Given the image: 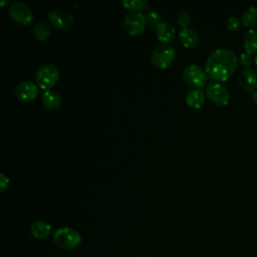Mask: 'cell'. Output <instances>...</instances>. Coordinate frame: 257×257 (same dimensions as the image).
<instances>
[{
  "mask_svg": "<svg viewBox=\"0 0 257 257\" xmlns=\"http://www.w3.org/2000/svg\"><path fill=\"white\" fill-rule=\"evenodd\" d=\"M237 64L238 58L232 50L218 48L208 56L205 63V71L214 80L226 81L235 72Z\"/></svg>",
  "mask_w": 257,
  "mask_h": 257,
  "instance_id": "obj_1",
  "label": "cell"
},
{
  "mask_svg": "<svg viewBox=\"0 0 257 257\" xmlns=\"http://www.w3.org/2000/svg\"><path fill=\"white\" fill-rule=\"evenodd\" d=\"M54 244L63 250L76 248L81 242V235L75 229L69 227L58 228L53 235Z\"/></svg>",
  "mask_w": 257,
  "mask_h": 257,
  "instance_id": "obj_2",
  "label": "cell"
},
{
  "mask_svg": "<svg viewBox=\"0 0 257 257\" xmlns=\"http://www.w3.org/2000/svg\"><path fill=\"white\" fill-rule=\"evenodd\" d=\"M59 78L58 68L51 63L41 65L35 73V80L37 85L44 90H47L55 85Z\"/></svg>",
  "mask_w": 257,
  "mask_h": 257,
  "instance_id": "obj_3",
  "label": "cell"
},
{
  "mask_svg": "<svg viewBox=\"0 0 257 257\" xmlns=\"http://www.w3.org/2000/svg\"><path fill=\"white\" fill-rule=\"evenodd\" d=\"M176 51L168 43H162L156 46L151 53V61L158 68H167L175 59Z\"/></svg>",
  "mask_w": 257,
  "mask_h": 257,
  "instance_id": "obj_4",
  "label": "cell"
},
{
  "mask_svg": "<svg viewBox=\"0 0 257 257\" xmlns=\"http://www.w3.org/2000/svg\"><path fill=\"white\" fill-rule=\"evenodd\" d=\"M8 14L12 20L21 26H28L33 21L32 10L21 1L14 2L9 7Z\"/></svg>",
  "mask_w": 257,
  "mask_h": 257,
  "instance_id": "obj_5",
  "label": "cell"
},
{
  "mask_svg": "<svg viewBox=\"0 0 257 257\" xmlns=\"http://www.w3.org/2000/svg\"><path fill=\"white\" fill-rule=\"evenodd\" d=\"M183 79L188 84L195 87H203L208 80L207 72L197 64H189L183 71Z\"/></svg>",
  "mask_w": 257,
  "mask_h": 257,
  "instance_id": "obj_6",
  "label": "cell"
},
{
  "mask_svg": "<svg viewBox=\"0 0 257 257\" xmlns=\"http://www.w3.org/2000/svg\"><path fill=\"white\" fill-rule=\"evenodd\" d=\"M206 96L217 105H227L230 100V92L225 85L218 81L210 82L206 86Z\"/></svg>",
  "mask_w": 257,
  "mask_h": 257,
  "instance_id": "obj_7",
  "label": "cell"
},
{
  "mask_svg": "<svg viewBox=\"0 0 257 257\" xmlns=\"http://www.w3.org/2000/svg\"><path fill=\"white\" fill-rule=\"evenodd\" d=\"M146 24V16L142 12H131L126 14L123 19L124 31L131 36L141 34Z\"/></svg>",
  "mask_w": 257,
  "mask_h": 257,
  "instance_id": "obj_8",
  "label": "cell"
},
{
  "mask_svg": "<svg viewBox=\"0 0 257 257\" xmlns=\"http://www.w3.org/2000/svg\"><path fill=\"white\" fill-rule=\"evenodd\" d=\"M48 19L50 24L58 30L67 31L73 26L72 15L63 9H55L48 13Z\"/></svg>",
  "mask_w": 257,
  "mask_h": 257,
  "instance_id": "obj_9",
  "label": "cell"
},
{
  "mask_svg": "<svg viewBox=\"0 0 257 257\" xmlns=\"http://www.w3.org/2000/svg\"><path fill=\"white\" fill-rule=\"evenodd\" d=\"M39 92V86L37 83L30 80H24L20 82L15 88V95L24 101H30L37 97Z\"/></svg>",
  "mask_w": 257,
  "mask_h": 257,
  "instance_id": "obj_10",
  "label": "cell"
},
{
  "mask_svg": "<svg viewBox=\"0 0 257 257\" xmlns=\"http://www.w3.org/2000/svg\"><path fill=\"white\" fill-rule=\"evenodd\" d=\"M240 87L248 92H254L257 89V72L252 68H244L238 75Z\"/></svg>",
  "mask_w": 257,
  "mask_h": 257,
  "instance_id": "obj_11",
  "label": "cell"
},
{
  "mask_svg": "<svg viewBox=\"0 0 257 257\" xmlns=\"http://www.w3.org/2000/svg\"><path fill=\"white\" fill-rule=\"evenodd\" d=\"M179 39L182 42V44L187 47V48H191V47H195L199 44L200 42V36L199 34L192 28L186 27V28H182L179 33H178Z\"/></svg>",
  "mask_w": 257,
  "mask_h": 257,
  "instance_id": "obj_12",
  "label": "cell"
},
{
  "mask_svg": "<svg viewBox=\"0 0 257 257\" xmlns=\"http://www.w3.org/2000/svg\"><path fill=\"white\" fill-rule=\"evenodd\" d=\"M30 233L36 239H45L51 233V225L44 220H35L30 225Z\"/></svg>",
  "mask_w": 257,
  "mask_h": 257,
  "instance_id": "obj_13",
  "label": "cell"
},
{
  "mask_svg": "<svg viewBox=\"0 0 257 257\" xmlns=\"http://www.w3.org/2000/svg\"><path fill=\"white\" fill-rule=\"evenodd\" d=\"M155 30H156L157 37L163 42H170L171 40L174 39V37L176 35L175 27L166 21H162L155 28Z\"/></svg>",
  "mask_w": 257,
  "mask_h": 257,
  "instance_id": "obj_14",
  "label": "cell"
},
{
  "mask_svg": "<svg viewBox=\"0 0 257 257\" xmlns=\"http://www.w3.org/2000/svg\"><path fill=\"white\" fill-rule=\"evenodd\" d=\"M186 103L193 108H200L205 100V93L201 88H191L186 94Z\"/></svg>",
  "mask_w": 257,
  "mask_h": 257,
  "instance_id": "obj_15",
  "label": "cell"
},
{
  "mask_svg": "<svg viewBox=\"0 0 257 257\" xmlns=\"http://www.w3.org/2000/svg\"><path fill=\"white\" fill-rule=\"evenodd\" d=\"M245 52L253 55L257 54V29L251 28L245 32L243 37Z\"/></svg>",
  "mask_w": 257,
  "mask_h": 257,
  "instance_id": "obj_16",
  "label": "cell"
},
{
  "mask_svg": "<svg viewBox=\"0 0 257 257\" xmlns=\"http://www.w3.org/2000/svg\"><path fill=\"white\" fill-rule=\"evenodd\" d=\"M43 105L48 109H55L59 107L61 103V96L60 94L53 90V89H47L43 92L41 97Z\"/></svg>",
  "mask_w": 257,
  "mask_h": 257,
  "instance_id": "obj_17",
  "label": "cell"
},
{
  "mask_svg": "<svg viewBox=\"0 0 257 257\" xmlns=\"http://www.w3.org/2000/svg\"><path fill=\"white\" fill-rule=\"evenodd\" d=\"M241 23L250 29L257 26V8L253 6L247 8L241 15Z\"/></svg>",
  "mask_w": 257,
  "mask_h": 257,
  "instance_id": "obj_18",
  "label": "cell"
},
{
  "mask_svg": "<svg viewBox=\"0 0 257 257\" xmlns=\"http://www.w3.org/2000/svg\"><path fill=\"white\" fill-rule=\"evenodd\" d=\"M121 5L132 12H142L150 8V3L143 0H121Z\"/></svg>",
  "mask_w": 257,
  "mask_h": 257,
  "instance_id": "obj_19",
  "label": "cell"
},
{
  "mask_svg": "<svg viewBox=\"0 0 257 257\" xmlns=\"http://www.w3.org/2000/svg\"><path fill=\"white\" fill-rule=\"evenodd\" d=\"M33 35L38 41H44L50 35V27L46 22H39L33 27Z\"/></svg>",
  "mask_w": 257,
  "mask_h": 257,
  "instance_id": "obj_20",
  "label": "cell"
},
{
  "mask_svg": "<svg viewBox=\"0 0 257 257\" xmlns=\"http://www.w3.org/2000/svg\"><path fill=\"white\" fill-rule=\"evenodd\" d=\"M146 22L150 27L156 28L162 22V15L160 12L153 10L146 15Z\"/></svg>",
  "mask_w": 257,
  "mask_h": 257,
  "instance_id": "obj_21",
  "label": "cell"
},
{
  "mask_svg": "<svg viewBox=\"0 0 257 257\" xmlns=\"http://www.w3.org/2000/svg\"><path fill=\"white\" fill-rule=\"evenodd\" d=\"M176 21H177V23H178L180 26H182L183 28H186V27H188V25H189L190 22H191V15H190L187 11L182 10V11H180V12L177 14V16H176Z\"/></svg>",
  "mask_w": 257,
  "mask_h": 257,
  "instance_id": "obj_22",
  "label": "cell"
},
{
  "mask_svg": "<svg viewBox=\"0 0 257 257\" xmlns=\"http://www.w3.org/2000/svg\"><path fill=\"white\" fill-rule=\"evenodd\" d=\"M241 26V22L238 18L234 17V16H230L228 19H227V22H226V27H227V30L231 31V32H235L237 30H239Z\"/></svg>",
  "mask_w": 257,
  "mask_h": 257,
  "instance_id": "obj_23",
  "label": "cell"
},
{
  "mask_svg": "<svg viewBox=\"0 0 257 257\" xmlns=\"http://www.w3.org/2000/svg\"><path fill=\"white\" fill-rule=\"evenodd\" d=\"M238 61L240 62L241 65L245 66L246 68H249V66L252 65V63L254 62V59H253V56L247 52H242L240 55H239V58H238Z\"/></svg>",
  "mask_w": 257,
  "mask_h": 257,
  "instance_id": "obj_24",
  "label": "cell"
},
{
  "mask_svg": "<svg viewBox=\"0 0 257 257\" xmlns=\"http://www.w3.org/2000/svg\"><path fill=\"white\" fill-rule=\"evenodd\" d=\"M8 185H9V179L3 173H1L0 174V190L2 193L8 188Z\"/></svg>",
  "mask_w": 257,
  "mask_h": 257,
  "instance_id": "obj_25",
  "label": "cell"
},
{
  "mask_svg": "<svg viewBox=\"0 0 257 257\" xmlns=\"http://www.w3.org/2000/svg\"><path fill=\"white\" fill-rule=\"evenodd\" d=\"M251 98H252V100H253L255 103H257V89H256L254 92H252Z\"/></svg>",
  "mask_w": 257,
  "mask_h": 257,
  "instance_id": "obj_26",
  "label": "cell"
},
{
  "mask_svg": "<svg viewBox=\"0 0 257 257\" xmlns=\"http://www.w3.org/2000/svg\"><path fill=\"white\" fill-rule=\"evenodd\" d=\"M254 66H255V68L257 69V56L254 57Z\"/></svg>",
  "mask_w": 257,
  "mask_h": 257,
  "instance_id": "obj_27",
  "label": "cell"
}]
</instances>
